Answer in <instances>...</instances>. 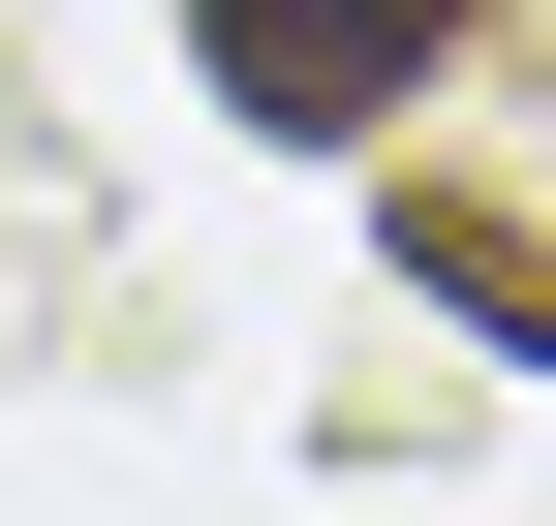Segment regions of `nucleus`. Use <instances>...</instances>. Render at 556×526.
<instances>
[{"instance_id": "2", "label": "nucleus", "mask_w": 556, "mask_h": 526, "mask_svg": "<svg viewBox=\"0 0 556 526\" xmlns=\"http://www.w3.org/2000/svg\"><path fill=\"white\" fill-rule=\"evenodd\" d=\"M402 279H433V310H495V341L556 372V248H526V217H464V186H433V217H402Z\"/></svg>"}, {"instance_id": "1", "label": "nucleus", "mask_w": 556, "mask_h": 526, "mask_svg": "<svg viewBox=\"0 0 556 526\" xmlns=\"http://www.w3.org/2000/svg\"><path fill=\"white\" fill-rule=\"evenodd\" d=\"M433 62H464V0H186V93L278 124V155H371Z\"/></svg>"}]
</instances>
